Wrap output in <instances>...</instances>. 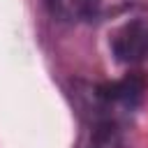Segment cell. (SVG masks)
<instances>
[{
  "label": "cell",
  "instance_id": "cell-1",
  "mask_svg": "<svg viewBox=\"0 0 148 148\" xmlns=\"http://www.w3.org/2000/svg\"><path fill=\"white\" fill-rule=\"evenodd\" d=\"M146 90L141 76H125L106 86H88L76 92L83 116L81 148H120L123 127Z\"/></svg>",
  "mask_w": 148,
  "mask_h": 148
},
{
  "label": "cell",
  "instance_id": "cell-3",
  "mask_svg": "<svg viewBox=\"0 0 148 148\" xmlns=\"http://www.w3.org/2000/svg\"><path fill=\"white\" fill-rule=\"evenodd\" d=\"M49 9L60 21L79 23V21H88L97 14L99 0H49Z\"/></svg>",
  "mask_w": 148,
  "mask_h": 148
},
{
  "label": "cell",
  "instance_id": "cell-2",
  "mask_svg": "<svg viewBox=\"0 0 148 148\" xmlns=\"http://www.w3.org/2000/svg\"><path fill=\"white\" fill-rule=\"evenodd\" d=\"M111 51L118 62L136 65L148 58V21L134 18L111 35Z\"/></svg>",
  "mask_w": 148,
  "mask_h": 148
}]
</instances>
